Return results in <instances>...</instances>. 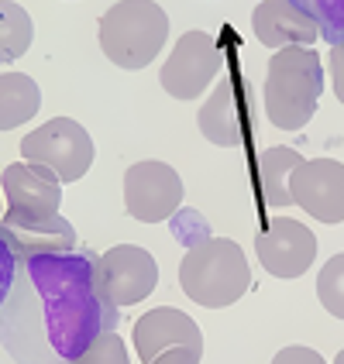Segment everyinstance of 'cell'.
Masks as SVG:
<instances>
[{
	"label": "cell",
	"instance_id": "obj_1",
	"mask_svg": "<svg viewBox=\"0 0 344 364\" xmlns=\"http://www.w3.org/2000/svg\"><path fill=\"white\" fill-rule=\"evenodd\" d=\"M28 275L45 303L48 341L62 361H76L97 333L118 326V309L97 285V258L90 251H59L31 258Z\"/></svg>",
	"mask_w": 344,
	"mask_h": 364
},
{
	"label": "cell",
	"instance_id": "obj_2",
	"mask_svg": "<svg viewBox=\"0 0 344 364\" xmlns=\"http://www.w3.org/2000/svg\"><path fill=\"white\" fill-rule=\"evenodd\" d=\"M324 93V65L310 45H286L269 59L265 114L279 131H300L317 114Z\"/></svg>",
	"mask_w": 344,
	"mask_h": 364
},
{
	"label": "cell",
	"instance_id": "obj_3",
	"mask_svg": "<svg viewBox=\"0 0 344 364\" xmlns=\"http://www.w3.org/2000/svg\"><path fill=\"white\" fill-rule=\"evenodd\" d=\"M179 285L203 309L234 306L251 285L248 258L238 247V241H227V237L193 241L179 264Z\"/></svg>",
	"mask_w": 344,
	"mask_h": 364
},
{
	"label": "cell",
	"instance_id": "obj_4",
	"mask_svg": "<svg viewBox=\"0 0 344 364\" xmlns=\"http://www.w3.org/2000/svg\"><path fill=\"white\" fill-rule=\"evenodd\" d=\"M169 18L155 0H118L100 18L103 55L121 69H145L162 52Z\"/></svg>",
	"mask_w": 344,
	"mask_h": 364
},
{
	"label": "cell",
	"instance_id": "obj_5",
	"mask_svg": "<svg viewBox=\"0 0 344 364\" xmlns=\"http://www.w3.org/2000/svg\"><path fill=\"white\" fill-rule=\"evenodd\" d=\"M93 138L86 134V127L69 117H52L38 131L21 138V159L48 168L59 182H76L90 172L93 165Z\"/></svg>",
	"mask_w": 344,
	"mask_h": 364
},
{
	"label": "cell",
	"instance_id": "obj_6",
	"mask_svg": "<svg viewBox=\"0 0 344 364\" xmlns=\"http://www.w3.org/2000/svg\"><path fill=\"white\" fill-rule=\"evenodd\" d=\"M135 350L145 364H197L203 361V333L186 313L159 306L138 316Z\"/></svg>",
	"mask_w": 344,
	"mask_h": 364
},
{
	"label": "cell",
	"instance_id": "obj_7",
	"mask_svg": "<svg viewBox=\"0 0 344 364\" xmlns=\"http://www.w3.org/2000/svg\"><path fill=\"white\" fill-rule=\"evenodd\" d=\"M224 69V45L214 31H186L162 65V90L176 100H197Z\"/></svg>",
	"mask_w": 344,
	"mask_h": 364
},
{
	"label": "cell",
	"instance_id": "obj_8",
	"mask_svg": "<svg viewBox=\"0 0 344 364\" xmlns=\"http://www.w3.org/2000/svg\"><path fill=\"white\" fill-rule=\"evenodd\" d=\"M97 285L114 306H135L159 285V264L138 244H118L97 258Z\"/></svg>",
	"mask_w": 344,
	"mask_h": 364
},
{
	"label": "cell",
	"instance_id": "obj_9",
	"mask_svg": "<svg viewBox=\"0 0 344 364\" xmlns=\"http://www.w3.org/2000/svg\"><path fill=\"white\" fill-rule=\"evenodd\" d=\"M182 203V179L165 162H135L124 172V206L138 223L169 220Z\"/></svg>",
	"mask_w": 344,
	"mask_h": 364
},
{
	"label": "cell",
	"instance_id": "obj_10",
	"mask_svg": "<svg viewBox=\"0 0 344 364\" xmlns=\"http://www.w3.org/2000/svg\"><path fill=\"white\" fill-rule=\"evenodd\" d=\"M317 237L313 230L289 217H272L255 234V255L269 275L276 279H300L317 262Z\"/></svg>",
	"mask_w": 344,
	"mask_h": 364
},
{
	"label": "cell",
	"instance_id": "obj_11",
	"mask_svg": "<svg viewBox=\"0 0 344 364\" xmlns=\"http://www.w3.org/2000/svg\"><path fill=\"white\" fill-rule=\"evenodd\" d=\"M0 237L18 262H31L41 255H59V251L76 247V230L59 213H24L11 206L0 220Z\"/></svg>",
	"mask_w": 344,
	"mask_h": 364
},
{
	"label": "cell",
	"instance_id": "obj_12",
	"mask_svg": "<svg viewBox=\"0 0 344 364\" xmlns=\"http://www.w3.org/2000/svg\"><path fill=\"white\" fill-rule=\"evenodd\" d=\"M293 203L303 206L313 220L344 223V165L334 159L300 162L289 176Z\"/></svg>",
	"mask_w": 344,
	"mask_h": 364
},
{
	"label": "cell",
	"instance_id": "obj_13",
	"mask_svg": "<svg viewBox=\"0 0 344 364\" xmlns=\"http://www.w3.org/2000/svg\"><path fill=\"white\" fill-rule=\"evenodd\" d=\"M251 28L262 45L286 48V45H313L320 38V24L293 0H262L251 11Z\"/></svg>",
	"mask_w": 344,
	"mask_h": 364
},
{
	"label": "cell",
	"instance_id": "obj_14",
	"mask_svg": "<svg viewBox=\"0 0 344 364\" xmlns=\"http://www.w3.org/2000/svg\"><path fill=\"white\" fill-rule=\"evenodd\" d=\"M4 196L11 210H24V213H59L62 206L59 179L35 162H18L4 168Z\"/></svg>",
	"mask_w": 344,
	"mask_h": 364
},
{
	"label": "cell",
	"instance_id": "obj_15",
	"mask_svg": "<svg viewBox=\"0 0 344 364\" xmlns=\"http://www.w3.org/2000/svg\"><path fill=\"white\" fill-rule=\"evenodd\" d=\"M197 124L210 144L234 148L244 141V100L234 80H221L214 86V93L207 97V103L197 114Z\"/></svg>",
	"mask_w": 344,
	"mask_h": 364
},
{
	"label": "cell",
	"instance_id": "obj_16",
	"mask_svg": "<svg viewBox=\"0 0 344 364\" xmlns=\"http://www.w3.org/2000/svg\"><path fill=\"white\" fill-rule=\"evenodd\" d=\"M41 107L38 82L24 73H4L0 76V127L14 131L18 124L31 121Z\"/></svg>",
	"mask_w": 344,
	"mask_h": 364
},
{
	"label": "cell",
	"instance_id": "obj_17",
	"mask_svg": "<svg viewBox=\"0 0 344 364\" xmlns=\"http://www.w3.org/2000/svg\"><path fill=\"white\" fill-rule=\"evenodd\" d=\"M303 162L300 159V151H293V148H283V144H276V148H265L259 165H262V200L265 206H272V210H279V206H289L293 203V193H289V176H293V168Z\"/></svg>",
	"mask_w": 344,
	"mask_h": 364
},
{
	"label": "cell",
	"instance_id": "obj_18",
	"mask_svg": "<svg viewBox=\"0 0 344 364\" xmlns=\"http://www.w3.org/2000/svg\"><path fill=\"white\" fill-rule=\"evenodd\" d=\"M0 59L4 62H14L28 52L31 45V18L28 11L14 4V0H0Z\"/></svg>",
	"mask_w": 344,
	"mask_h": 364
},
{
	"label": "cell",
	"instance_id": "obj_19",
	"mask_svg": "<svg viewBox=\"0 0 344 364\" xmlns=\"http://www.w3.org/2000/svg\"><path fill=\"white\" fill-rule=\"evenodd\" d=\"M317 299L330 316L344 320V255H334L317 275Z\"/></svg>",
	"mask_w": 344,
	"mask_h": 364
},
{
	"label": "cell",
	"instance_id": "obj_20",
	"mask_svg": "<svg viewBox=\"0 0 344 364\" xmlns=\"http://www.w3.org/2000/svg\"><path fill=\"white\" fill-rule=\"evenodd\" d=\"M293 4L317 18L320 38L330 45H344V0H293Z\"/></svg>",
	"mask_w": 344,
	"mask_h": 364
},
{
	"label": "cell",
	"instance_id": "obj_21",
	"mask_svg": "<svg viewBox=\"0 0 344 364\" xmlns=\"http://www.w3.org/2000/svg\"><path fill=\"white\" fill-rule=\"evenodd\" d=\"M124 361H127L124 341H121V333L110 326V330L97 333L90 344L83 347V354L73 364H124Z\"/></svg>",
	"mask_w": 344,
	"mask_h": 364
},
{
	"label": "cell",
	"instance_id": "obj_22",
	"mask_svg": "<svg viewBox=\"0 0 344 364\" xmlns=\"http://www.w3.org/2000/svg\"><path fill=\"white\" fill-rule=\"evenodd\" d=\"M327 69H330V82H334V97L338 103H344V45H330Z\"/></svg>",
	"mask_w": 344,
	"mask_h": 364
},
{
	"label": "cell",
	"instance_id": "obj_23",
	"mask_svg": "<svg viewBox=\"0 0 344 364\" xmlns=\"http://www.w3.org/2000/svg\"><path fill=\"white\" fill-rule=\"evenodd\" d=\"M272 361L276 364H320L324 358L317 350H310V347H283Z\"/></svg>",
	"mask_w": 344,
	"mask_h": 364
},
{
	"label": "cell",
	"instance_id": "obj_24",
	"mask_svg": "<svg viewBox=\"0 0 344 364\" xmlns=\"http://www.w3.org/2000/svg\"><path fill=\"white\" fill-rule=\"evenodd\" d=\"M334 361H338V364H344V350H341V354H338V358H334Z\"/></svg>",
	"mask_w": 344,
	"mask_h": 364
}]
</instances>
